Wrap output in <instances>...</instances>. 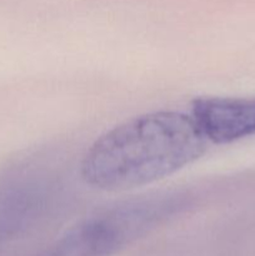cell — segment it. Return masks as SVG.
<instances>
[{
  "label": "cell",
  "instance_id": "obj_3",
  "mask_svg": "<svg viewBox=\"0 0 255 256\" xmlns=\"http://www.w3.org/2000/svg\"><path fill=\"white\" fill-rule=\"evenodd\" d=\"M192 118L209 142H239L255 135V98H196Z\"/></svg>",
  "mask_w": 255,
  "mask_h": 256
},
{
  "label": "cell",
  "instance_id": "obj_2",
  "mask_svg": "<svg viewBox=\"0 0 255 256\" xmlns=\"http://www.w3.org/2000/svg\"><path fill=\"white\" fill-rule=\"evenodd\" d=\"M150 205H126L80 222L42 256H108L156 219Z\"/></svg>",
  "mask_w": 255,
  "mask_h": 256
},
{
  "label": "cell",
  "instance_id": "obj_1",
  "mask_svg": "<svg viewBox=\"0 0 255 256\" xmlns=\"http://www.w3.org/2000/svg\"><path fill=\"white\" fill-rule=\"evenodd\" d=\"M208 140L192 116L155 112L122 122L98 138L82 158L89 186L125 192L170 176L198 162Z\"/></svg>",
  "mask_w": 255,
  "mask_h": 256
}]
</instances>
